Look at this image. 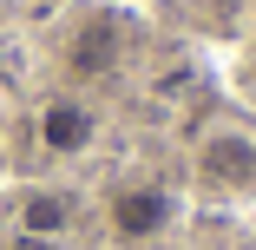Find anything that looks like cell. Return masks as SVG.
Returning <instances> with one entry per match:
<instances>
[{
  "mask_svg": "<svg viewBox=\"0 0 256 250\" xmlns=\"http://www.w3.org/2000/svg\"><path fill=\"white\" fill-rule=\"evenodd\" d=\"M171 217H178V197L158 191V184H125L106 204V224H112L118 243H158L171 230Z\"/></svg>",
  "mask_w": 256,
  "mask_h": 250,
  "instance_id": "1",
  "label": "cell"
},
{
  "mask_svg": "<svg viewBox=\"0 0 256 250\" xmlns=\"http://www.w3.org/2000/svg\"><path fill=\"white\" fill-rule=\"evenodd\" d=\"M118 60H125V27H118V14H92V20H79V33H72V46H66L72 79H106Z\"/></svg>",
  "mask_w": 256,
  "mask_h": 250,
  "instance_id": "3",
  "label": "cell"
},
{
  "mask_svg": "<svg viewBox=\"0 0 256 250\" xmlns=\"http://www.w3.org/2000/svg\"><path fill=\"white\" fill-rule=\"evenodd\" d=\"M197 178L217 191H256V138L250 132H210L197 145Z\"/></svg>",
  "mask_w": 256,
  "mask_h": 250,
  "instance_id": "2",
  "label": "cell"
},
{
  "mask_svg": "<svg viewBox=\"0 0 256 250\" xmlns=\"http://www.w3.org/2000/svg\"><path fill=\"white\" fill-rule=\"evenodd\" d=\"M20 230L26 237H66L72 230V204L60 191H26L20 197Z\"/></svg>",
  "mask_w": 256,
  "mask_h": 250,
  "instance_id": "5",
  "label": "cell"
},
{
  "mask_svg": "<svg viewBox=\"0 0 256 250\" xmlns=\"http://www.w3.org/2000/svg\"><path fill=\"white\" fill-rule=\"evenodd\" d=\"M98 138V112L86 106V99H46L40 106V145L46 152H86V145Z\"/></svg>",
  "mask_w": 256,
  "mask_h": 250,
  "instance_id": "4",
  "label": "cell"
}]
</instances>
